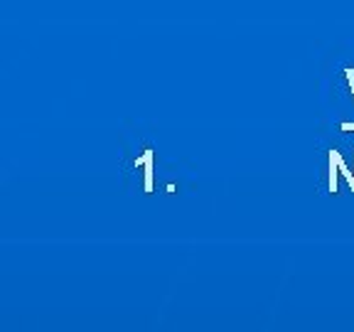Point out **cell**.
I'll list each match as a JSON object with an SVG mask.
<instances>
[]
</instances>
